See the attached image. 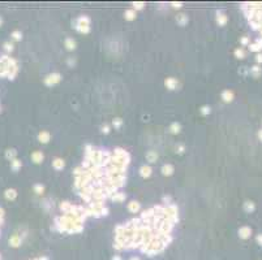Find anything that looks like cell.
<instances>
[{
	"instance_id": "cell-36",
	"label": "cell",
	"mask_w": 262,
	"mask_h": 260,
	"mask_svg": "<svg viewBox=\"0 0 262 260\" xmlns=\"http://www.w3.org/2000/svg\"><path fill=\"white\" fill-rule=\"evenodd\" d=\"M250 50H252V51H259L261 47H259L258 44H252V46H250Z\"/></svg>"
},
{
	"instance_id": "cell-32",
	"label": "cell",
	"mask_w": 262,
	"mask_h": 260,
	"mask_svg": "<svg viewBox=\"0 0 262 260\" xmlns=\"http://www.w3.org/2000/svg\"><path fill=\"white\" fill-rule=\"evenodd\" d=\"M4 50H5L7 52H12V51H13V44L9 43V42H7V43L4 44Z\"/></svg>"
},
{
	"instance_id": "cell-20",
	"label": "cell",
	"mask_w": 262,
	"mask_h": 260,
	"mask_svg": "<svg viewBox=\"0 0 262 260\" xmlns=\"http://www.w3.org/2000/svg\"><path fill=\"white\" fill-rule=\"evenodd\" d=\"M16 155H17V151L14 150V148H11V150H7V152H5V157L8 159V160H14L16 159Z\"/></svg>"
},
{
	"instance_id": "cell-30",
	"label": "cell",
	"mask_w": 262,
	"mask_h": 260,
	"mask_svg": "<svg viewBox=\"0 0 262 260\" xmlns=\"http://www.w3.org/2000/svg\"><path fill=\"white\" fill-rule=\"evenodd\" d=\"M112 125H113L115 127H116V129H119V127L123 125V120H121V118H119V117H118V118H115V120L112 121Z\"/></svg>"
},
{
	"instance_id": "cell-37",
	"label": "cell",
	"mask_w": 262,
	"mask_h": 260,
	"mask_svg": "<svg viewBox=\"0 0 262 260\" xmlns=\"http://www.w3.org/2000/svg\"><path fill=\"white\" fill-rule=\"evenodd\" d=\"M67 63H68L69 65H71V66H73V65L76 64V60H74V59H72V57H69V59L67 60Z\"/></svg>"
},
{
	"instance_id": "cell-35",
	"label": "cell",
	"mask_w": 262,
	"mask_h": 260,
	"mask_svg": "<svg viewBox=\"0 0 262 260\" xmlns=\"http://www.w3.org/2000/svg\"><path fill=\"white\" fill-rule=\"evenodd\" d=\"M4 224V209L0 208V226Z\"/></svg>"
},
{
	"instance_id": "cell-4",
	"label": "cell",
	"mask_w": 262,
	"mask_h": 260,
	"mask_svg": "<svg viewBox=\"0 0 262 260\" xmlns=\"http://www.w3.org/2000/svg\"><path fill=\"white\" fill-rule=\"evenodd\" d=\"M151 172H153V169L150 165H142L140 168V176L142 178H149L151 176Z\"/></svg>"
},
{
	"instance_id": "cell-44",
	"label": "cell",
	"mask_w": 262,
	"mask_h": 260,
	"mask_svg": "<svg viewBox=\"0 0 262 260\" xmlns=\"http://www.w3.org/2000/svg\"><path fill=\"white\" fill-rule=\"evenodd\" d=\"M130 260H140V257H132Z\"/></svg>"
},
{
	"instance_id": "cell-18",
	"label": "cell",
	"mask_w": 262,
	"mask_h": 260,
	"mask_svg": "<svg viewBox=\"0 0 262 260\" xmlns=\"http://www.w3.org/2000/svg\"><path fill=\"white\" fill-rule=\"evenodd\" d=\"M124 18L128 20V21H133V20L136 18V11H134V9H128V11H125V13H124Z\"/></svg>"
},
{
	"instance_id": "cell-39",
	"label": "cell",
	"mask_w": 262,
	"mask_h": 260,
	"mask_svg": "<svg viewBox=\"0 0 262 260\" xmlns=\"http://www.w3.org/2000/svg\"><path fill=\"white\" fill-rule=\"evenodd\" d=\"M257 242H258V243H261V244H262V234H261V235H258V237H257Z\"/></svg>"
},
{
	"instance_id": "cell-13",
	"label": "cell",
	"mask_w": 262,
	"mask_h": 260,
	"mask_svg": "<svg viewBox=\"0 0 262 260\" xmlns=\"http://www.w3.org/2000/svg\"><path fill=\"white\" fill-rule=\"evenodd\" d=\"M217 22H218L219 26H224V25L227 24V16H226L224 13L219 12V13L217 14Z\"/></svg>"
},
{
	"instance_id": "cell-6",
	"label": "cell",
	"mask_w": 262,
	"mask_h": 260,
	"mask_svg": "<svg viewBox=\"0 0 262 260\" xmlns=\"http://www.w3.org/2000/svg\"><path fill=\"white\" fill-rule=\"evenodd\" d=\"M175 172V168L172 164H164L162 166V174L163 176H172Z\"/></svg>"
},
{
	"instance_id": "cell-15",
	"label": "cell",
	"mask_w": 262,
	"mask_h": 260,
	"mask_svg": "<svg viewBox=\"0 0 262 260\" xmlns=\"http://www.w3.org/2000/svg\"><path fill=\"white\" fill-rule=\"evenodd\" d=\"M65 47L68 51H74L76 50V40L73 38H67L65 39Z\"/></svg>"
},
{
	"instance_id": "cell-23",
	"label": "cell",
	"mask_w": 262,
	"mask_h": 260,
	"mask_svg": "<svg viewBox=\"0 0 262 260\" xmlns=\"http://www.w3.org/2000/svg\"><path fill=\"white\" fill-rule=\"evenodd\" d=\"M71 207H72V204L69 203V202H63V203L60 204V209L63 211L64 213H67V212L71 211Z\"/></svg>"
},
{
	"instance_id": "cell-28",
	"label": "cell",
	"mask_w": 262,
	"mask_h": 260,
	"mask_svg": "<svg viewBox=\"0 0 262 260\" xmlns=\"http://www.w3.org/2000/svg\"><path fill=\"white\" fill-rule=\"evenodd\" d=\"M12 38H13L14 40H21V38H22L21 31H18V30H14V31L12 33Z\"/></svg>"
},
{
	"instance_id": "cell-41",
	"label": "cell",
	"mask_w": 262,
	"mask_h": 260,
	"mask_svg": "<svg viewBox=\"0 0 262 260\" xmlns=\"http://www.w3.org/2000/svg\"><path fill=\"white\" fill-rule=\"evenodd\" d=\"M241 43H243V44L248 43V38H243V39H241Z\"/></svg>"
},
{
	"instance_id": "cell-33",
	"label": "cell",
	"mask_w": 262,
	"mask_h": 260,
	"mask_svg": "<svg viewBox=\"0 0 262 260\" xmlns=\"http://www.w3.org/2000/svg\"><path fill=\"white\" fill-rule=\"evenodd\" d=\"M259 72H261V69H259L258 66H253L252 68V74L254 75V77H257V75L259 74Z\"/></svg>"
},
{
	"instance_id": "cell-25",
	"label": "cell",
	"mask_w": 262,
	"mask_h": 260,
	"mask_svg": "<svg viewBox=\"0 0 262 260\" xmlns=\"http://www.w3.org/2000/svg\"><path fill=\"white\" fill-rule=\"evenodd\" d=\"M43 191H44V186L41 185V183H37V185L34 186V193L35 194L41 195V194H43Z\"/></svg>"
},
{
	"instance_id": "cell-34",
	"label": "cell",
	"mask_w": 262,
	"mask_h": 260,
	"mask_svg": "<svg viewBox=\"0 0 262 260\" xmlns=\"http://www.w3.org/2000/svg\"><path fill=\"white\" fill-rule=\"evenodd\" d=\"M102 133H103V134H108V133H110V125H108V124H104V125L102 126Z\"/></svg>"
},
{
	"instance_id": "cell-29",
	"label": "cell",
	"mask_w": 262,
	"mask_h": 260,
	"mask_svg": "<svg viewBox=\"0 0 262 260\" xmlns=\"http://www.w3.org/2000/svg\"><path fill=\"white\" fill-rule=\"evenodd\" d=\"M143 7H145V3H142V2L133 3V8H134V11H141V9H143Z\"/></svg>"
},
{
	"instance_id": "cell-40",
	"label": "cell",
	"mask_w": 262,
	"mask_h": 260,
	"mask_svg": "<svg viewBox=\"0 0 262 260\" xmlns=\"http://www.w3.org/2000/svg\"><path fill=\"white\" fill-rule=\"evenodd\" d=\"M34 260H48L46 256H41V257H38V259H34Z\"/></svg>"
},
{
	"instance_id": "cell-11",
	"label": "cell",
	"mask_w": 262,
	"mask_h": 260,
	"mask_svg": "<svg viewBox=\"0 0 262 260\" xmlns=\"http://www.w3.org/2000/svg\"><path fill=\"white\" fill-rule=\"evenodd\" d=\"M4 196L8 200H14L17 198V191L14 190V189H7L5 193H4Z\"/></svg>"
},
{
	"instance_id": "cell-8",
	"label": "cell",
	"mask_w": 262,
	"mask_h": 260,
	"mask_svg": "<svg viewBox=\"0 0 262 260\" xmlns=\"http://www.w3.org/2000/svg\"><path fill=\"white\" fill-rule=\"evenodd\" d=\"M222 99H223V102L224 103H229V102H232V99H234V93L231 90H224L222 93Z\"/></svg>"
},
{
	"instance_id": "cell-19",
	"label": "cell",
	"mask_w": 262,
	"mask_h": 260,
	"mask_svg": "<svg viewBox=\"0 0 262 260\" xmlns=\"http://www.w3.org/2000/svg\"><path fill=\"white\" fill-rule=\"evenodd\" d=\"M180 130H181V126H180L179 122H173V124H171V126H169V132L172 134H179Z\"/></svg>"
},
{
	"instance_id": "cell-42",
	"label": "cell",
	"mask_w": 262,
	"mask_h": 260,
	"mask_svg": "<svg viewBox=\"0 0 262 260\" xmlns=\"http://www.w3.org/2000/svg\"><path fill=\"white\" fill-rule=\"evenodd\" d=\"M257 61H258V63H262V55H258L257 56Z\"/></svg>"
},
{
	"instance_id": "cell-9",
	"label": "cell",
	"mask_w": 262,
	"mask_h": 260,
	"mask_svg": "<svg viewBox=\"0 0 262 260\" xmlns=\"http://www.w3.org/2000/svg\"><path fill=\"white\" fill-rule=\"evenodd\" d=\"M52 166H53V169H56V170H61V169H63V168L65 166V163H64L63 159L56 157V159L52 161Z\"/></svg>"
},
{
	"instance_id": "cell-1",
	"label": "cell",
	"mask_w": 262,
	"mask_h": 260,
	"mask_svg": "<svg viewBox=\"0 0 262 260\" xmlns=\"http://www.w3.org/2000/svg\"><path fill=\"white\" fill-rule=\"evenodd\" d=\"M74 29L81 34H88L90 31V18L88 16H81L74 21Z\"/></svg>"
},
{
	"instance_id": "cell-16",
	"label": "cell",
	"mask_w": 262,
	"mask_h": 260,
	"mask_svg": "<svg viewBox=\"0 0 262 260\" xmlns=\"http://www.w3.org/2000/svg\"><path fill=\"white\" fill-rule=\"evenodd\" d=\"M146 159H148L149 163H155L158 160V154L157 151H149L148 154H146Z\"/></svg>"
},
{
	"instance_id": "cell-7",
	"label": "cell",
	"mask_w": 262,
	"mask_h": 260,
	"mask_svg": "<svg viewBox=\"0 0 262 260\" xmlns=\"http://www.w3.org/2000/svg\"><path fill=\"white\" fill-rule=\"evenodd\" d=\"M250 233H252V230H250V228H248V226H243V228L239 229V235H240V238H244V239L249 238Z\"/></svg>"
},
{
	"instance_id": "cell-38",
	"label": "cell",
	"mask_w": 262,
	"mask_h": 260,
	"mask_svg": "<svg viewBox=\"0 0 262 260\" xmlns=\"http://www.w3.org/2000/svg\"><path fill=\"white\" fill-rule=\"evenodd\" d=\"M171 5L173 7V8H181V7H183V3H175V2H173V3H171Z\"/></svg>"
},
{
	"instance_id": "cell-27",
	"label": "cell",
	"mask_w": 262,
	"mask_h": 260,
	"mask_svg": "<svg viewBox=\"0 0 262 260\" xmlns=\"http://www.w3.org/2000/svg\"><path fill=\"white\" fill-rule=\"evenodd\" d=\"M235 56H236L237 59H244V56H245V52H244V50H241V48H237V50H235Z\"/></svg>"
},
{
	"instance_id": "cell-2",
	"label": "cell",
	"mask_w": 262,
	"mask_h": 260,
	"mask_svg": "<svg viewBox=\"0 0 262 260\" xmlns=\"http://www.w3.org/2000/svg\"><path fill=\"white\" fill-rule=\"evenodd\" d=\"M61 81V74L60 73H57V72H55V73H51V74H48L47 77H46L44 79H43V82H44V85L46 86H53V85H56V83H59Z\"/></svg>"
},
{
	"instance_id": "cell-45",
	"label": "cell",
	"mask_w": 262,
	"mask_h": 260,
	"mask_svg": "<svg viewBox=\"0 0 262 260\" xmlns=\"http://www.w3.org/2000/svg\"><path fill=\"white\" fill-rule=\"evenodd\" d=\"M2 22H3V21H2V18H0V25H2Z\"/></svg>"
},
{
	"instance_id": "cell-10",
	"label": "cell",
	"mask_w": 262,
	"mask_h": 260,
	"mask_svg": "<svg viewBox=\"0 0 262 260\" xmlns=\"http://www.w3.org/2000/svg\"><path fill=\"white\" fill-rule=\"evenodd\" d=\"M50 138H51V135L48 132H41L39 134H38V139H39L41 143L46 144V143H48L50 142Z\"/></svg>"
},
{
	"instance_id": "cell-24",
	"label": "cell",
	"mask_w": 262,
	"mask_h": 260,
	"mask_svg": "<svg viewBox=\"0 0 262 260\" xmlns=\"http://www.w3.org/2000/svg\"><path fill=\"white\" fill-rule=\"evenodd\" d=\"M244 209L246 211V212H253L254 211V203H252V202H245L244 203Z\"/></svg>"
},
{
	"instance_id": "cell-26",
	"label": "cell",
	"mask_w": 262,
	"mask_h": 260,
	"mask_svg": "<svg viewBox=\"0 0 262 260\" xmlns=\"http://www.w3.org/2000/svg\"><path fill=\"white\" fill-rule=\"evenodd\" d=\"M199 112H201L202 116H207V114L210 113V107L209 105H202L201 109H199Z\"/></svg>"
},
{
	"instance_id": "cell-12",
	"label": "cell",
	"mask_w": 262,
	"mask_h": 260,
	"mask_svg": "<svg viewBox=\"0 0 262 260\" xmlns=\"http://www.w3.org/2000/svg\"><path fill=\"white\" fill-rule=\"evenodd\" d=\"M128 211L132 212V213H137L138 211H140V203L136 202V200H132L128 204Z\"/></svg>"
},
{
	"instance_id": "cell-17",
	"label": "cell",
	"mask_w": 262,
	"mask_h": 260,
	"mask_svg": "<svg viewBox=\"0 0 262 260\" xmlns=\"http://www.w3.org/2000/svg\"><path fill=\"white\" fill-rule=\"evenodd\" d=\"M125 198H127V195L124 194V193H115L112 196H111V199L112 200H115V202H123V200H125Z\"/></svg>"
},
{
	"instance_id": "cell-3",
	"label": "cell",
	"mask_w": 262,
	"mask_h": 260,
	"mask_svg": "<svg viewBox=\"0 0 262 260\" xmlns=\"http://www.w3.org/2000/svg\"><path fill=\"white\" fill-rule=\"evenodd\" d=\"M178 85H179L178 79H176V78H173V77L166 78V81H164V86H166L168 90H175L176 87H178Z\"/></svg>"
},
{
	"instance_id": "cell-22",
	"label": "cell",
	"mask_w": 262,
	"mask_h": 260,
	"mask_svg": "<svg viewBox=\"0 0 262 260\" xmlns=\"http://www.w3.org/2000/svg\"><path fill=\"white\" fill-rule=\"evenodd\" d=\"M176 21H178V24L184 26L185 24H188V16H185V14H179L178 17H176Z\"/></svg>"
},
{
	"instance_id": "cell-21",
	"label": "cell",
	"mask_w": 262,
	"mask_h": 260,
	"mask_svg": "<svg viewBox=\"0 0 262 260\" xmlns=\"http://www.w3.org/2000/svg\"><path fill=\"white\" fill-rule=\"evenodd\" d=\"M11 166H12V169H13L14 172H17L18 169H21V166H22V163H21V160H18V159H14V160H12V161H11Z\"/></svg>"
},
{
	"instance_id": "cell-5",
	"label": "cell",
	"mask_w": 262,
	"mask_h": 260,
	"mask_svg": "<svg viewBox=\"0 0 262 260\" xmlns=\"http://www.w3.org/2000/svg\"><path fill=\"white\" fill-rule=\"evenodd\" d=\"M43 159H44V155H43V152H41V151H35V152L32 154V160L35 164H41L43 161Z\"/></svg>"
},
{
	"instance_id": "cell-14",
	"label": "cell",
	"mask_w": 262,
	"mask_h": 260,
	"mask_svg": "<svg viewBox=\"0 0 262 260\" xmlns=\"http://www.w3.org/2000/svg\"><path fill=\"white\" fill-rule=\"evenodd\" d=\"M9 244L12 247H18L20 244H21V238H20V235L17 234H14L11 237V239H9Z\"/></svg>"
},
{
	"instance_id": "cell-43",
	"label": "cell",
	"mask_w": 262,
	"mask_h": 260,
	"mask_svg": "<svg viewBox=\"0 0 262 260\" xmlns=\"http://www.w3.org/2000/svg\"><path fill=\"white\" fill-rule=\"evenodd\" d=\"M112 260H121V259H120V256H115V257H112Z\"/></svg>"
},
{
	"instance_id": "cell-31",
	"label": "cell",
	"mask_w": 262,
	"mask_h": 260,
	"mask_svg": "<svg viewBox=\"0 0 262 260\" xmlns=\"http://www.w3.org/2000/svg\"><path fill=\"white\" fill-rule=\"evenodd\" d=\"M184 151H185V147H184V144L179 143L178 146H176V152H178V154H184Z\"/></svg>"
}]
</instances>
